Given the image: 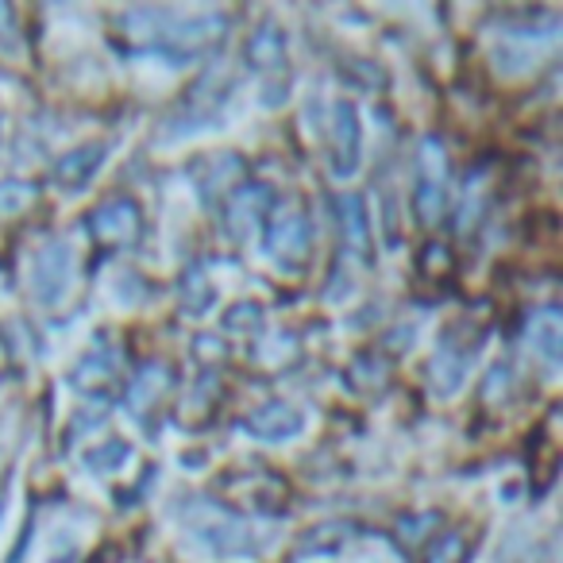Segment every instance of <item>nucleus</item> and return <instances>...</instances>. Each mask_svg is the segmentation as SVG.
Instances as JSON below:
<instances>
[{
    "mask_svg": "<svg viewBox=\"0 0 563 563\" xmlns=\"http://www.w3.org/2000/svg\"><path fill=\"white\" fill-rule=\"evenodd\" d=\"M251 437L266 440V444H282V440H294L301 429H306V413L290 401H271V406L255 409L247 417Z\"/></svg>",
    "mask_w": 563,
    "mask_h": 563,
    "instance_id": "obj_4",
    "label": "nucleus"
},
{
    "mask_svg": "<svg viewBox=\"0 0 563 563\" xmlns=\"http://www.w3.org/2000/svg\"><path fill=\"white\" fill-rule=\"evenodd\" d=\"M360 151H363V132H360V117H355V104L340 101L332 109V170H336V178H352L360 170Z\"/></svg>",
    "mask_w": 563,
    "mask_h": 563,
    "instance_id": "obj_3",
    "label": "nucleus"
},
{
    "mask_svg": "<svg viewBox=\"0 0 563 563\" xmlns=\"http://www.w3.org/2000/svg\"><path fill=\"white\" fill-rule=\"evenodd\" d=\"M529 344L537 347L548 363H555V352H560V321H555V313H540L537 321H532Z\"/></svg>",
    "mask_w": 563,
    "mask_h": 563,
    "instance_id": "obj_9",
    "label": "nucleus"
},
{
    "mask_svg": "<svg viewBox=\"0 0 563 563\" xmlns=\"http://www.w3.org/2000/svg\"><path fill=\"white\" fill-rule=\"evenodd\" d=\"M20 181H4L0 186V209H24L32 201V189H16Z\"/></svg>",
    "mask_w": 563,
    "mask_h": 563,
    "instance_id": "obj_10",
    "label": "nucleus"
},
{
    "mask_svg": "<svg viewBox=\"0 0 563 563\" xmlns=\"http://www.w3.org/2000/svg\"><path fill=\"white\" fill-rule=\"evenodd\" d=\"M247 58L258 70H274V66L286 58V32H278V27H258L247 43Z\"/></svg>",
    "mask_w": 563,
    "mask_h": 563,
    "instance_id": "obj_8",
    "label": "nucleus"
},
{
    "mask_svg": "<svg viewBox=\"0 0 563 563\" xmlns=\"http://www.w3.org/2000/svg\"><path fill=\"white\" fill-rule=\"evenodd\" d=\"M70 282H74V258L63 243H55V247L35 255V266H32L35 298L47 301V306H58V301L66 298V290H70Z\"/></svg>",
    "mask_w": 563,
    "mask_h": 563,
    "instance_id": "obj_2",
    "label": "nucleus"
},
{
    "mask_svg": "<svg viewBox=\"0 0 563 563\" xmlns=\"http://www.w3.org/2000/svg\"><path fill=\"white\" fill-rule=\"evenodd\" d=\"M266 247H271L282 263H301L306 251H309L306 217H298V212H282V217H274L271 235H266Z\"/></svg>",
    "mask_w": 563,
    "mask_h": 563,
    "instance_id": "obj_6",
    "label": "nucleus"
},
{
    "mask_svg": "<svg viewBox=\"0 0 563 563\" xmlns=\"http://www.w3.org/2000/svg\"><path fill=\"white\" fill-rule=\"evenodd\" d=\"M444 181H448L444 147L437 140H424L421 155H417V189H413V209L424 224H432L440 217V209H444Z\"/></svg>",
    "mask_w": 563,
    "mask_h": 563,
    "instance_id": "obj_1",
    "label": "nucleus"
},
{
    "mask_svg": "<svg viewBox=\"0 0 563 563\" xmlns=\"http://www.w3.org/2000/svg\"><path fill=\"white\" fill-rule=\"evenodd\" d=\"M104 166V143H86L55 166V181L63 189H86L89 178Z\"/></svg>",
    "mask_w": 563,
    "mask_h": 563,
    "instance_id": "obj_7",
    "label": "nucleus"
},
{
    "mask_svg": "<svg viewBox=\"0 0 563 563\" xmlns=\"http://www.w3.org/2000/svg\"><path fill=\"white\" fill-rule=\"evenodd\" d=\"M135 232H140V209L132 201H124V197H117V201L101 205L93 212V235L101 243H128L135 240Z\"/></svg>",
    "mask_w": 563,
    "mask_h": 563,
    "instance_id": "obj_5",
    "label": "nucleus"
}]
</instances>
